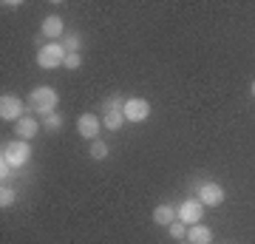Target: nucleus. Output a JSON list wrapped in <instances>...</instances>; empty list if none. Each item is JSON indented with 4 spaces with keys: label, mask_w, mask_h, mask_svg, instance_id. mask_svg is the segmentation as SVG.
I'll list each match as a JSON object with an SVG mask.
<instances>
[{
    "label": "nucleus",
    "mask_w": 255,
    "mask_h": 244,
    "mask_svg": "<svg viewBox=\"0 0 255 244\" xmlns=\"http://www.w3.org/2000/svg\"><path fill=\"white\" fill-rule=\"evenodd\" d=\"M28 102H31V108L37 111V114H43V117H51V114H57V102H60V97H57L54 88H48V85H40V88L31 91V97H28Z\"/></svg>",
    "instance_id": "1"
},
{
    "label": "nucleus",
    "mask_w": 255,
    "mask_h": 244,
    "mask_svg": "<svg viewBox=\"0 0 255 244\" xmlns=\"http://www.w3.org/2000/svg\"><path fill=\"white\" fill-rule=\"evenodd\" d=\"M65 57H68V51L60 43H48L37 51V63H40V68H57L65 63Z\"/></svg>",
    "instance_id": "2"
},
{
    "label": "nucleus",
    "mask_w": 255,
    "mask_h": 244,
    "mask_svg": "<svg viewBox=\"0 0 255 244\" xmlns=\"http://www.w3.org/2000/svg\"><path fill=\"white\" fill-rule=\"evenodd\" d=\"M28 156H31V148H28L26 139H14L3 148V159L11 165V168H23L28 162Z\"/></svg>",
    "instance_id": "3"
},
{
    "label": "nucleus",
    "mask_w": 255,
    "mask_h": 244,
    "mask_svg": "<svg viewBox=\"0 0 255 244\" xmlns=\"http://www.w3.org/2000/svg\"><path fill=\"white\" fill-rule=\"evenodd\" d=\"M201 213H204V205L199 199H184L179 205V222H190V227L201 222Z\"/></svg>",
    "instance_id": "4"
},
{
    "label": "nucleus",
    "mask_w": 255,
    "mask_h": 244,
    "mask_svg": "<svg viewBox=\"0 0 255 244\" xmlns=\"http://www.w3.org/2000/svg\"><path fill=\"white\" fill-rule=\"evenodd\" d=\"M199 202H201V205H210V208H219L221 202H224V188L216 185V182L201 185V188H199Z\"/></svg>",
    "instance_id": "5"
},
{
    "label": "nucleus",
    "mask_w": 255,
    "mask_h": 244,
    "mask_svg": "<svg viewBox=\"0 0 255 244\" xmlns=\"http://www.w3.org/2000/svg\"><path fill=\"white\" fill-rule=\"evenodd\" d=\"M122 111H125V119H130V122H142V119H147V114H150V105H147V100L133 97V100H128L125 105H122Z\"/></svg>",
    "instance_id": "6"
},
{
    "label": "nucleus",
    "mask_w": 255,
    "mask_h": 244,
    "mask_svg": "<svg viewBox=\"0 0 255 244\" xmlns=\"http://www.w3.org/2000/svg\"><path fill=\"white\" fill-rule=\"evenodd\" d=\"M100 125H102V119L97 117V114H82V117L77 119V131H80L85 139H97Z\"/></svg>",
    "instance_id": "7"
},
{
    "label": "nucleus",
    "mask_w": 255,
    "mask_h": 244,
    "mask_svg": "<svg viewBox=\"0 0 255 244\" xmlns=\"http://www.w3.org/2000/svg\"><path fill=\"white\" fill-rule=\"evenodd\" d=\"M0 117L3 119H23V102H20V97H3L0 100Z\"/></svg>",
    "instance_id": "8"
},
{
    "label": "nucleus",
    "mask_w": 255,
    "mask_h": 244,
    "mask_svg": "<svg viewBox=\"0 0 255 244\" xmlns=\"http://www.w3.org/2000/svg\"><path fill=\"white\" fill-rule=\"evenodd\" d=\"M122 122H125V111H122V108L102 111V125L108 128V131H119V128H122Z\"/></svg>",
    "instance_id": "9"
},
{
    "label": "nucleus",
    "mask_w": 255,
    "mask_h": 244,
    "mask_svg": "<svg viewBox=\"0 0 255 244\" xmlns=\"http://www.w3.org/2000/svg\"><path fill=\"white\" fill-rule=\"evenodd\" d=\"M187 242L190 244H210L213 242V230L204 225H193L190 230H187Z\"/></svg>",
    "instance_id": "10"
},
{
    "label": "nucleus",
    "mask_w": 255,
    "mask_h": 244,
    "mask_svg": "<svg viewBox=\"0 0 255 244\" xmlns=\"http://www.w3.org/2000/svg\"><path fill=\"white\" fill-rule=\"evenodd\" d=\"M17 136L20 139H31V136H37V131H40V125H37V119L34 117H23V119H17Z\"/></svg>",
    "instance_id": "11"
},
{
    "label": "nucleus",
    "mask_w": 255,
    "mask_h": 244,
    "mask_svg": "<svg viewBox=\"0 0 255 244\" xmlns=\"http://www.w3.org/2000/svg\"><path fill=\"white\" fill-rule=\"evenodd\" d=\"M43 34L51 37V40L63 34V17H57V14H48V17L43 20Z\"/></svg>",
    "instance_id": "12"
},
{
    "label": "nucleus",
    "mask_w": 255,
    "mask_h": 244,
    "mask_svg": "<svg viewBox=\"0 0 255 244\" xmlns=\"http://www.w3.org/2000/svg\"><path fill=\"white\" fill-rule=\"evenodd\" d=\"M173 219H176V210L170 208V205H159V208L153 210V222L156 225H173Z\"/></svg>",
    "instance_id": "13"
},
{
    "label": "nucleus",
    "mask_w": 255,
    "mask_h": 244,
    "mask_svg": "<svg viewBox=\"0 0 255 244\" xmlns=\"http://www.w3.org/2000/svg\"><path fill=\"white\" fill-rule=\"evenodd\" d=\"M80 45H82L80 34H71V37H68V40L63 43V48L68 51V54H80Z\"/></svg>",
    "instance_id": "14"
},
{
    "label": "nucleus",
    "mask_w": 255,
    "mask_h": 244,
    "mask_svg": "<svg viewBox=\"0 0 255 244\" xmlns=\"http://www.w3.org/2000/svg\"><path fill=\"white\" fill-rule=\"evenodd\" d=\"M91 156H94V159H105V156H108V145L102 142V139H94V145H91Z\"/></svg>",
    "instance_id": "15"
},
{
    "label": "nucleus",
    "mask_w": 255,
    "mask_h": 244,
    "mask_svg": "<svg viewBox=\"0 0 255 244\" xmlns=\"http://www.w3.org/2000/svg\"><path fill=\"white\" fill-rule=\"evenodd\" d=\"M170 236H173V239H184V236H187V225H184V222H173V225H170Z\"/></svg>",
    "instance_id": "16"
},
{
    "label": "nucleus",
    "mask_w": 255,
    "mask_h": 244,
    "mask_svg": "<svg viewBox=\"0 0 255 244\" xmlns=\"http://www.w3.org/2000/svg\"><path fill=\"white\" fill-rule=\"evenodd\" d=\"M46 128H48V131H60V128H63V117H60V114L46 117Z\"/></svg>",
    "instance_id": "17"
},
{
    "label": "nucleus",
    "mask_w": 255,
    "mask_h": 244,
    "mask_svg": "<svg viewBox=\"0 0 255 244\" xmlns=\"http://www.w3.org/2000/svg\"><path fill=\"white\" fill-rule=\"evenodd\" d=\"M11 202H14V190H11V188H3V190H0V205H3V208H9Z\"/></svg>",
    "instance_id": "18"
},
{
    "label": "nucleus",
    "mask_w": 255,
    "mask_h": 244,
    "mask_svg": "<svg viewBox=\"0 0 255 244\" xmlns=\"http://www.w3.org/2000/svg\"><path fill=\"white\" fill-rule=\"evenodd\" d=\"M65 68H71V71H74V68H80V65H82V57L80 54H68V57H65Z\"/></svg>",
    "instance_id": "19"
},
{
    "label": "nucleus",
    "mask_w": 255,
    "mask_h": 244,
    "mask_svg": "<svg viewBox=\"0 0 255 244\" xmlns=\"http://www.w3.org/2000/svg\"><path fill=\"white\" fill-rule=\"evenodd\" d=\"M0 179H3V182H6V179H11V165L6 162L3 156H0Z\"/></svg>",
    "instance_id": "20"
},
{
    "label": "nucleus",
    "mask_w": 255,
    "mask_h": 244,
    "mask_svg": "<svg viewBox=\"0 0 255 244\" xmlns=\"http://www.w3.org/2000/svg\"><path fill=\"white\" fill-rule=\"evenodd\" d=\"M108 108H122V102H119V97H108V100H105L102 111H108Z\"/></svg>",
    "instance_id": "21"
},
{
    "label": "nucleus",
    "mask_w": 255,
    "mask_h": 244,
    "mask_svg": "<svg viewBox=\"0 0 255 244\" xmlns=\"http://www.w3.org/2000/svg\"><path fill=\"white\" fill-rule=\"evenodd\" d=\"M253 94H255V82H253Z\"/></svg>",
    "instance_id": "22"
}]
</instances>
